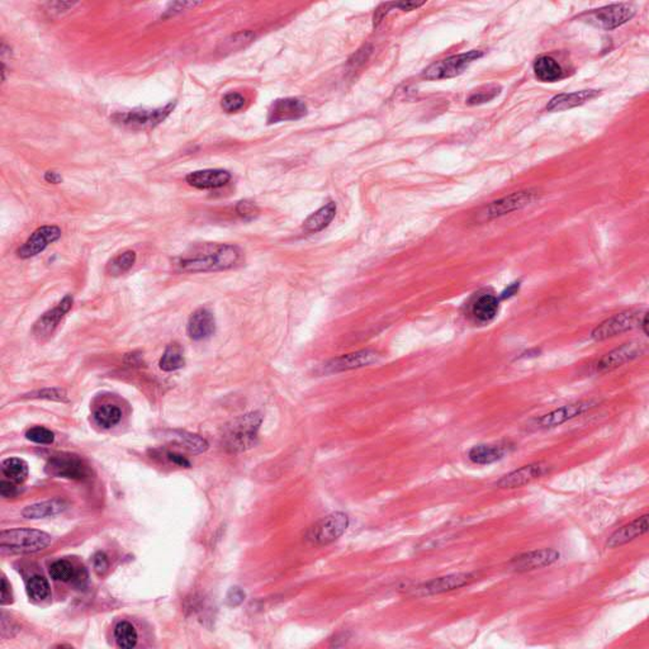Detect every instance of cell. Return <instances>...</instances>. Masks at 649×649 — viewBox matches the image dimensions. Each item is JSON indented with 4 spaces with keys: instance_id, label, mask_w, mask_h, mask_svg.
<instances>
[{
    "instance_id": "23",
    "label": "cell",
    "mask_w": 649,
    "mask_h": 649,
    "mask_svg": "<svg viewBox=\"0 0 649 649\" xmlns=\"http://www.w3.org/2000/svg\"><path fill=\"white\" fill-rule=\"evenodd\" d=\"M216 331V320L214 313L207 308H198L197 311L191 313L187 332L188 337L194 341H200L212 337Z\"/></svg>"
},
{
    "instance_id": "24",
    "label": "cell",
    "mask_w": 649,
    "mask_h": 649,
    "mask_svg": "<svg viewBox=\"0 0 649 649\" xmlns=\"http://www.w3.org/2000/svg\"><path fill=\"white\" fill-rule=\"evenodd\" d=\"M600 95L597 91H581V92L559 94L550 100L547 106L548 112H562L571 108L579 107Z\"/></svg>"
},
{
    "instance_id": "12",
    "label": "cell",
    "mask_w": 649,
    "mask_h": 649,
    "mask_svg": "<svg viewBox=\"0 0 649 649\" xmlns=\"http://www.w3.org/2000/svg\"><path fill=\"white\" fill-rule=\"evenodd\" d=\"M476 579L473 573H453L443 577H438L434 580L428 581L420 585L415 590V595L430 596L439 595L444 592L454 591L460 587L469 585Z\"/></svg>"
},
{
    "instance_id": "42",
    "label": "cell",
    "mask_w": 649,
    "mask_h": 649,
    "mask_svg": "<svg viewBox=\"0 0 649 649\" xmlns=\"http://www.w3.org/2000/svg\"><path fill=\"white\" fill-rule=\"evenodd\" d=\"M32 398H46V399H54V401H62L66 402L68 396L66 392L62 388H47V390L37 391L28 395Z\"/></svg>"
},
{
    "instance_id": "50",
    "label": "cell",
    "mask_w": 649,
    "mask_h": 649,
    "mask_svg": "<svg viewBox=\"0 0 649 649\" xmlns=\"http://www.w3.org/2000/svg\"><path fill=\"white\" fill-rule=\"evenodd\" d=\"M424 4H425L424 1H399V3H393V7L399 8L404 12H411L415 9L420 8Z\"/></svg>"
},
{
    "instance_id": "21",
    "label": "cell",
    "mask_w": 649,
    "mask_h": 649,
    "mask_svg": "<svg viewBox=\"0 0 649 649\" xmlns=\"http://www.w3.org/2000/svg\"><path fill=\"white\" fill-rule=\"evenodd\" d=\"M187 183L197 189H217L231 180V174L223 169H205L188 174Z\"/></svg>"
},
{
    "instance_id": "43",
    "label": "cell",
    "mask_w": 649,
    "mask_h": 649,
    "mask_svg": "<svg viewBox=\"0 0 649 649\" xmlns=\"http://www.w3.org/2000/svg\"><path fill=\"white\" fill-rule=\"evenodd\" d=\"M200 4L202 3H198V1H176V3H170L168 8L165 9L162 18H170V17L176 16V15L182 13L187 9L194 8V7L200 6Z\"/></svg>"
},
{
    "instance_id": "22",
    "label": "cell",
    "mask_w": 649,
    "mask_h": 649,
    "mask_svg": "<svg viewBox=\"0 0 649 649\" xmlns=\"http://www.w3.org/2000/svg\"><path fill=\"white\" fill-rule=\"evenodd\" d=\"M649 529V515L646 514L641 518L634 520L630 524H626L624 527H619L617 532H614L610 535L609 540L606 543L608 548H619L623 547L628 543L633 542L637 538H641V535L646 534Z\"/></svg>"
},
{
    "instance_id": "20",
    "label": "cell",
    "mask_w": 649,
    "mask_h": 649,
    "mask_svg": "<svg viewBox=\"0 0 649 649\" xmlns=\"http://www.w3.org/2000/svg\"><path fill=\"white\" fill-rule=\"evenodd\" d=\"M498 308L500 298L489 293H482L471 301L468 305V316L476 323L486 325L496 319Z\"/></svg>"
},
{
    "instance_id": "37",
    "label": "cell",
    "mask_w": 649,
    "mask_h": 649,
    "mask_svg": "<svg viewBox=\"0 0 649 649\" xmlns=\"http://www.w3.org/2000/svg\"><path fill=\"white\" fill-rule=\"evenodd\" d=\"M77 574V571L74 565L70 563L69 561L60 559L56 561L53 565H50V576L55 581H62V582H71L74 580Z\"/></svg>"
},
{
    "instance_id": "31",
    "label": "cell",
    "mask_w": 649,
    "mask_h": 649,
    "mask_svg": "<svg viewBox=\"0 0 649 649\" xmlns=\"http://www.w3.org/2000/svg\"><path fill=\"white\" fill-rule=\"evenodd\" d=\"M1 471L10 481L22 483L28 477V464L21 458L6 459L1 463Z\"/></svg>"
},
{
    "instance_id": "19",
    "label": "cell",
    "mask_w": 649,
    "mask_h": 649,
    "mask_svg": "<svg viewBox=\"0 0 649 649\" xmlns=\"http://www.w3.org/2000/svg\"><path fill=\"white\" fill-rule=\"evenodd\" d=\"M547 472H548V466L544 463L527 464L504 476L501 480L497 481L496 487L504 489H519L540 478L543 474Z\"/></svg>"
},
{
    "instance_id": "38",
    "label": "cell",
    "mask_w": 649,
    "mask_h": 649,
    "mask_svg": "<svg viewBox=\"0 0 649 649\" xmlns=\"http://www.w3.org/2000/svg\"><path fill=\"white\" fill-rule=\"evenodd\" d=\"M26 438L32 443L50 445L55 442V434L44 426H35L26 433Z\"/></svg>"
},
{
    "instance_id": "36",
    "label": "cell",
    "mask_w": 649,
    "mask_h": 649,
    "mask_svg": "<svg viewBox=\"0 0 649 649\" xmlns=\"http://www.w3.org/2000/svg\"><path fill=\"white\" fill-rule=\"evenodd\" d=\"M254 39H255L254 32H238V33L232 35L231 37L225 39V41L222 42V47L220 48V51H222L223 54H226V53H236V51H240L241 48H245L247 45H250Z\"/></svg>"
},
{
    "instance_id": "2",
    "label": "cell",
    "mask_w": 649,
    "mask_h": 649,
    "mask_svg": "<svg viewBox=\"0 0 649 649\" xmlns=\"http://www.w3.org/2000/svg\"><path fill=\"white\" fill-rule=\"evenodd\" d=\"M261 422L263 416L260 413H246L229 422L223 429V448L235 454L252 449L258 442Z\"/></svg>"
},
{
    "instance_id": "25",
    "label": "cell",
    "mask_w": 649,
    "mask_h": 649,
    "mask_svg": "<svg viewBox=\"0 0 649 649\" xmlns=\"http://www.w3.org/2000/svg\"><path fill=\"white\" fill-rule=\"evenodd\" d=\"M507 448L501 444H480L468 451L469 460L478 466H489L504 458Z\"/></svg>"
},
{
    "instance_id": "14",
    "label": "cell",
    "mask_w": 649,
    "mask_h": 649,
    "mask_svg": "<svg viewBox=\"0 0 649 649\" xmlns=\"http://www.w3.org/2000/svg\"><path fill=\"white\" fill-rule=\"evenodd\" d=\"M634 16V9L629 4H612L597 9L590 15V22L603 30H615L626 23Z\"/></svg>"
},
{
    "instance_id": "34",
    "label": "cell",
    "mask_w": 649,
    "mask_h": 649,
    "mask_svg": "<svg viewBox=\"0 0 649 649\" xmlns=\"http://www.w3.org/2000/svg\"><path fill=\"white\" fill-rule=\"evenodd\" d=\"M27 594L35 601H45L51 596L48 581L39 574H35L27 581Z\"/></svg>"
},
{
    "instance_id": "44",
    "label": "cell",
    "mask_w": 649,
    "mask_h": 649,
    "mask_svg": "<svg viewBox=\"0 0 649 649\" xmlns=\"http://www.w3.org/2000/svg\"><path fill=\"white\" fill-rule=\"evenodd\" d=\"M75 4L77 3H71V1H51L46 4V12L50 16H54V15L60 16L62 13L73 9Z\"/></svg>"
},
{
    "instance_id": "47",
    "label": "cell",
    "mask_w": 649,
    "mask_h": 649,
    "mask_svg": "<svg viewBox=\"0 0 649 649\" xmlns=\"http://www.w3.org/2000/svg\"><path fill=\"white\" fill-rule=\"evenodd\" d=\"M1 600L0 603L4 606V605H8V603H13V596H12V591H10V585L8 583L7 579L3 576L1 579Z\"/></svg>"
},
{
    "instance_id": "48",
    "label": "cell",
    "mask_w": 649,
    "mask_h": 649,
    "mask_svg": "<svg viewBox=\"0 0 649 649\" xmlns=\"http://www.w3.org/2000/svg\"><path fill=\"white\" fill-rule=\"evenodd\" d=\"M0 495L4 498H10L18 495V489L13 483L8 481L0 482Z\"/></svg>"
},
{
    "instance_id": "1",
    "label": "cell",
    "mask_w": 649,
    "mask_h": 649,
    "mask_svg": "<svg viewBox=\"0 0 649 649\" xmlns=\"http://www.w3.org/2000/svg\"><path fill=\"white\" fill-rule=\"evenodd\" d=\"M241 261L243 250L236 245L208 244L194 250L193 255L182 258L178 261V267L183 272L205 273L232 269Z\"/></svg>"
},
{
    "instance_id": "40",
    "label": "cell",
    "mask_w": 649,
    "mask_h": 649,
    "mask_svg": "<svg viewBox=\"0 0 649 649\" xmlns=\"http://www.w3.org/2000/svg\"><path fill=\"white\" fill-rule=\"evenodd\" d=\"M501 92V88L497 86V85H492V86H489L486 89H483L481 92L474 93L472 94L467 103L471 104V106H476V104H482V103H486V102H489V100H493L495 97H497L498 94Z\"/></svg>"
},
{
    "instance_id": "39",
    "label": "cell",
    "mask_w": 649,
    "mask_h": 649,
    "mask_svg": "<svg viewBox=\"0 0 649 649\" xmlns=\"http://www.w3.org/2000/svg\"><path fill=\"white\" fill-rule=\"evenodd\" d=\"M245 102L246 100L244 95H241L240 93H229L222 98L221 107L227 113H236L244 108Z\"/></svg>"
},
{
    "instance_id": "46",
    "label": "cell",
    "mask_w": 649,
    "mask_h": 649,
    "mask_svg": "<svg viewBox=\"0 0 649 649\" xmlns=\"http://www.w3.org/2000/svg\"><path fill=\"white\" fill-rule=\"evenodd\" d=\"M245 591L240 587L229 588V594L226 596V603L231 608H236L238 605L244 603Z\"/></svg>"
},
{
    "instance_id": "18",
    "label": "cell",
    "mask_w": 649,
    "mask_h": 649,
    "mask_svg": "<svg viewBox=\"0 0 649 649\" xmlns=\"http://www.w3.org/2000/svg\"><path fill=\"white\" fill-rule=\"evenodd\" d=\"M307 106L305 102L298 98H282L272 103L267 111V123L287 122L297 121L307 115Z\"/></svg>"
},
{
    "instance_id": "27",
    "label": "cell",
    "mask_w": 649,
    "mask_h": 649,
    "mask_svg": "<svg viewBox=\"0 0 649 649\" xmlns=\"http://www.w3.org/2000/svg\"><path fill=\"white\" fill-rule=\"evenodd\" d=\"M534 73L539 80L544 83H553L563 75V70L553 57L540 56L534 62Z\"/></svg>"
},
{
    "instance_id": "5",
    "label": "cell",
    "mask_w": 649,
    "mask_h": 649,
    "mask_svg": "<svg viewBox=\"0 0 649 649\" xmlns=\"http://www.w3.org/2000/svg\"><path fill=\"white\" fill-rule=\"evenodd\" d=\"M348 527L349 516L345 512H332L308 527L305 539L312 545H326L339 539Z\"/></svg>"
},
{
    "instance_id": "9",
    "label": "cell",
    "mask_w": 649,
    "mask_h": 649,
    "mask_svg": "<svg viewBox=\"0 0 649 649\" xmlns=\"http://www.w3.org/2000/svg\"><path fill=\"white\" fill-rule=\"evenodd\" d=\"M538 198V193L534 191H515L510 196L497 199L485 207L481 212L483 220H493L505 214H512L515 211L523 209Z\"/></svg>"
},
{
    "instance_id": "7",
    "label": "cell",
    "mask_w": 649,
    "mask_h": 649,
    "mask_svg": "<svg viewBox=\"0 0 649 649\" xmlns=\"http://www.w3.org/2000/svg\"><path fill=\"white\" fill-rule=\"evenodd\" d=\"M45 471L51 477L74 481H85L91 477V468L84 460L79 455L68 453L54 455L47 462Z\"/></svg>"
},
{
    "instance_id": "52",
    "label": "cell",
    "mask_w": 649,
    "mask_h": 649,
    "mask_svg": "<svg viewBox=\"0 0 649 649\" xmlns=\"http://www.w3.org/2000/svg\"><path fill=\"white\" fill-rule=\"evenodd\" d=\"M518 290H519V283H512L511 285H510L509 288H506V290H505L504 292L501 293L500 299H506V298L512 297L514 294H516V292H518Z\"/></svg>"
},
{
    "instance_id": "53",
    "label": "cell",
    "mask_w": 649,
    "mask_h": 649,
    "mask_svg": "<svg viewBox=\"0 0 649 649\" xmlns=\"http://www.w3.org/2000/svg\"><path fill=\"white\" fill-rule=\"evenodd\" d=\"M639 326H641V331H643V334H644L646 337H648L649 335L648 312H644V314H643V317H641V323H639Z\"/></svg>"
},
{
    "instance_id": "35",
    "label": "cell",
    "mask_w": 649,
    "mask_h": 649,
    "mask_svg": "<svg viewBox=\"0 0 649 649\" xmlns=\"http://www.w3.org/2000/svg\"><path fill=\"white\" fill-rule=\"evenodd\" d=\"M136 259H138L136 252H132V250L121 252L109 261L107 267L108 273H111L112 275L123 274V273L129 272L131 267L135 265Z\"/></svg>"
},
{
    "instance_id": "51",
    "label": "cell",
    "mask_w": 649,
    "mask_h": 649,
    "mask_svg": "<svg viewBox=\"0 0 649 649\" xmlns=\"http://www.w3.org/2000/svg\"><path fill=\"white\" fill-rule=\"evenodd\" d=\"M45 180L50 184H60L62 182V176L57 171L50 170L45 173Z\"/></svg>"
},
{
    "instance_id": "41",
    "label": "cell",
    "mask_w": 649,
    "mask_h": 649,
    "mask_svg": "<svg viewBox=\"0 0 649 649\" xmlns=\"http://www.w3.org/2000/svg\"><path fill=\"white\" fill-rule=\"evenodd\" d=\"M236 212L244 220H252L259 214V208L252 200H240L236 205Z\"/></svg>"
},
{
    "instance_id": "8",
    "label": "cell",
    "mask_w": 649,
    "mask_h": 649,
    "mask_svg": "<svg viewBox=\"0 0 649 649\" xmlns=\"http://www.w3.org/2000/svg\"><path fill=\"white\" fill-rule=\"evenodd\" d=\"M643 314L638 310H630L626 312L618 313L610 319L603 321L600 325H597L592 331L591 337L595 341H603L611 337H618L620 334H624L626 331H630L635 326H638L641 323Z\"/></svg>"
},
{
    "instance_id": "32",
    "label": "cell",
    "mask_w": 649,
    "mask_h": 649,
    "mask_svg": "<svg viewBox=\"0 0 649 649\" xmlns=\"http://www.w3.org/2000/svg\"><path fill=\"white\" fill-rule=\"evenodd\" d=\"M171 439H174L180 445H183L185 449H188L194 454L203 453V451L208 449V443H207L206 439L196 435V434L187 433V431H171Z\"/></svg>"
},
{
    "instance_id": "11",
    "label": "cell",
    "mask_w": 649,
    "mask_h": 649,
    "mask_svg": "<svg viewBox=\"0 0 649 649\" xmlns=\"http://www.w3.org/2000/svg\"><path fill=\"white\" fill-rule=\"evenodd\" d=\"M561 558V553L552 548L532 550L512 558L509 567L515 572H529L556 563Z\"/></svg>"
},
{
    "instance_id": "13",
    "label": "cell",
    "mask_w": 649,
    "mask_h": 649,
    "mask_svg": "<svg viewBox=\"0 0 649 649\" xmlns=\"http://www.w3.org/2000/svg\"><path fill=\"white\" fill-rule=\"evenodd\" d=\"M596 406L597 402L595 401H580L576 404L559 407L557 410H553L552 413H545L542 417H539L536 420V426L540 429L556 428L595 408Z\"/></svg>"
},
{
    "instance_id": "4",
    "label": "cell",
    "mask_w": 649,
    "mask_h": 649,
    "mask_svg": "<svg viewBox=\"0 0 649 649\" xmlns=\"http://www.w3.org/2000/svg\"><path fill=\"white\" fill-rule=\"evenodd\" d=\"M176 102L159 108H135L126 112H117L112 121L123 129L132 131L151 130L168 118L176 108Z\"/></svg>"
},
{
    "instance_id": "28",
    "label": "cell",
    "mask_w": 649,
    "mask_h": 649,
    "mask_svg": "<svg viewBox=\"0 0 649 649\" xmlns=\"http://www.w3.org/2000/svg\"><path fill=\"white\" fill-rule=\"evenodd\" d=\"M66 509V504L62 500H53L46 502L27 506L22 511V516L26 519H44L48 516H55Z\"/></svg>"
},
{
    "instance_id": "15",
    "label": "cell",
    "mask_w": 649,
    "mask_h": 649,
    "mask_svg": "<svg viewBox=\"0 0 649 649\" xmlns=\"http://www.w3.org/2000/svg\"><path fill=\"white\" fill-rule=\"evenodd\" d=\"M644 352V346L641 343H628V344L621 345L617 349L608 352L603 355L601 359L596 363V372L599 373H606L611 372L619 367H623L626 363H630L632 360L639 358Z\"/></svg>"
},
{
    "instance_id": "17",
    "label": "cell",
    "mask_w": 649,
    "mask_h": 649,
    "mask_svg": "<svg viewBox=\"0 0 649 649\" xmlns=\"http://www.w3.org/2000/svg\"><path fill=\"white\" fill-rule=\"evenodd\" d=\"M378 359H379V354L375 350H369V349L360 350V352L346 354V355H341V357L330 360L326 364H323V372L340 373V372H346L352 369H359V368L368 367L373 364Z\"/></svg>"
},
{
    "instance_id": "49",
    "label": "cell",
    "mask_w": 649,
    "mask_h": 649,
    "mask_svg": "<svg viewBox=\"0 0 649 649\" xmlns=\"http://www.w3.org/2000/svg\"><path fill=\"white\" fill-rule=\"evenodd\" d=\"M167 455H168L169 460H170L171 463L176 464V466L183 467V468H191V462H189L188 459L185 458V457H183L182 454H178V453H171V451H169Z\"/></svg>"
},
{
    "instance_id": "45",
    "label": "cell",
    "mask_w": 649,
    "mask_h": 649,
    "mask_svg": "<svg viewBox=\"0 0 649 649\" xmlns=\"http://www.w3.org/2000/svg\"><path fill=\"white\" fill-rule=\"evenodd\" d=\"M93 567H94V571L98 574V576H103L106 574V572L109 568V561H108L107 556L102 552H98L94 557H93Z\"/></svg>"
},
{
    "instance_id": "30",
    "label": "cell",
    "mask_w": 649,
    "mask_h": 649,
    "mask_svg": "<svg viewBox=\"0 0 649 649\" xmlns=\"http://www.w3.org/2000/svg\"><path fill=\"white\" fill-rule=\"evenodd\" d=\"M161 370L164 372H174L178 369H182L185 366V359H184L183 352L180 346L178 344L168 345L165 352L161 357L160 363Z\"/></svg>"
},
{
    "instance_id": "6",
    "label": "cell",
    "mask_w": 649,
    "mask_h": 649,
    "mask_svg": "<svg viewBox=\"0 0 649 649\" xmlns=\"http://www.w3.org/2000/svg\"><path fill=\"white\" fill-rule=\"evenodd\" d=\"M483 56L482 51H469L466 54L454 55L445 60L435 62L424 70L422 77L426 80H442V79H451L458 77L472 62L478 60Z\"/></svg>"
},
{
    "instance_id": "33",
    "label": "cell",
    "mask_w": 649,
    "mask_h": 649,
    "mask_svg": "<svg viewBox=\"0 0 649 649\" xmlns=\"http://www.w3.org/2000/svg\"><path fill=\"white\" fill-rule=\"evenodd\" d=\"M115 638L120 648L131 649L136 647L138 635L135 626L131 623L121 621L115 626Z\"/></svg>"
},
{
    "instance_id": "10",
    "label": "cell",
    "mask_w": 649,
    "mask_h": 649,
    "mask_svg": "<svg viewBox=\"0 0 649 649\" xmlns=\"http://www.w3.org/2000/svg\"><path fill=\"white\" fill-rule=\"evenodd\" d=\"M62 229L55 225L41 226L33 231L31 236L17 250L18 258L31 259L33 256H37L41 252H45L50 245L56 243L62 237Z\"/></svg>"
},
{
    "instance_id": "26",
    "label": "cell",
    "mask_w": 649,
    "mask_h": 649,
    "mask_svg": "<svg viewBox=\"0 0 649 649\" xmlns=\"http://www.w3.org/2000/svg\"><path fill=\"white\" fill-rule=\"evenodd\" d=\"M337 207L335 202H329L319 208L316 212L307 217L303 229L310 234H317L326 229L337 216Z\"/></svg>"
},
{
    "instance_id": "29",
    "label": "cell",
    "mask_w": 649,
    "mask_h": 649,
    "mask_svg": "<svg viewBox=\"0 0 649 649\" xmlns=\"http://www.w3.org/2000/svg\"><path fill=\"white\" fill-rule=\"evenodd\" d=\"M94 421L100 428L111 429L115 426L121 419H122V413L120 407L115 405H102L93 413Z\"/></svg>"
},
{
    "instance_id": "16",
    "label": "cell",
    "mask_w": 649,
    "mask_h": 649,
    "mask_svg": "<svg viewBox=\"0 0 649 649\" xmlns=\"http://www.w3.org/2000/svg\"><path fill=\"white\" fill-rule=\"evenodd\" d=\"M74 303V298L71 294H66L62 298L60 303L54 307L53 310H48L47 312L44 313L39 320L36 321L32 332L37 339H45L50 337L54 332L56 328L59 326L60 321L64 319V316L69 312Z\"/></svg>"
},
{
    "instance_id": "3",
    "label": "cell",
    "mask_w": 649,
    "mask_h": 649,
    "mask_svg": "<svg viewBox=\"0 0 649 649\" xmlns=\"http://www.w3.org/2000/svg\"><path fill=\"white\" fill-rule=\"evenodd\" d=\"M51 544V536L35 529H10L0 533V548L3 552L30 554L46 549Z\"/></svg>"
}]
</instances>
